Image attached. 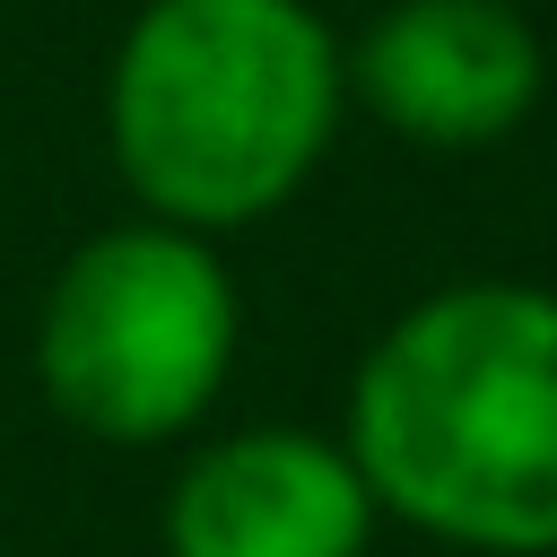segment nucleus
Masks as SVG:
<instances>
[{
	"label": "nucleus",
	"instance_id": "f257e3e1",
	"mask_svg": "<svg viewBox=\"0 0 557 557\" xmlns=\"http://www.w3.org/2000/svg\"><path fill=\"white\" fill-rule=\"evenodd\" d=\"M339 444L383 522L461 557H557V296L461 278L392 313Z\"/></svg>",
	"mask_w": 557,
	"mask_h": 557
},
{
	"label": "nucleus",
	"instance_id": "f03ea898",
	"mask_svg": "<svg viewBox=\"0 0 557 557\" xmlns=\"http://www.w3.org/2000/svg\"><path fill=\"white\" fill-rule=\"evenodd\" d=\"M339 96V44L305 0H148L104 78V139L157 226L226 235L296 200Z\"/></svg>",
	"mask_w": 557,
	"mask_h": 557
},
{
	"label": "nucleus",
	"instance_id": "7ed1b4c3",
	"mask_svg": "<svg viewBox=\"0 0 557 557\" xmlns=\"http://www.w3.org/2000/svg\"><path fill=\"white\" fill-rule=\"evenodd\" d=\"M244 348V296L209 235L131 218L87 235L35 313V383L61 426L113 453L183 444Z\"/></svg>",
	"mask_w": 557,
	"mask_h": 557
},
{
	"label": "nucleus",
	"instance_id": "20e7f679",
	"mask_svg": "<svg viewBox=\"0 0 557 557\" xmlns=\"http://www.w3.org/2000/svg\"><path fill=\"white\" fill-rule=\"evenodd\" d=\"M374 531L348 444L313 426L209 435L165 487V557H366Z\"/></svg>",
	"mask_w": 557,
	"mask_h": 557
},
{
	"label": "nucleus",
	"instance_id": "39448f33",
	"mask_svg": "<svg viewBox=\"0 0 557 557\" xmlns=\"http://www.w3.org/2000/svg\"><path fill=\"white\" fill-rule=\"evenodd\" d=\"M339 70L418 148H487L540 104V35L505 0H400Z\"/></svg>",
	"mask_w": 557,
	"mask_h": 557
}]
</instances>
